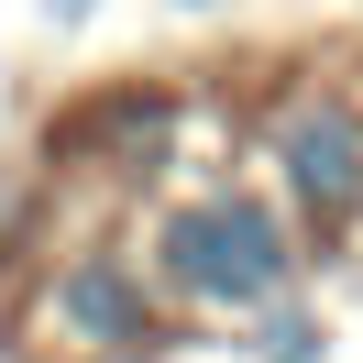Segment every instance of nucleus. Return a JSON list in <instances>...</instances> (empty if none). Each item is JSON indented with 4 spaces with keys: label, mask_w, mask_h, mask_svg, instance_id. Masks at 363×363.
<instances>
[{
    "label": "nucleus",
    "mask_w": 363,
    "mask_h": 363,
    "mask_svg": "<svg viewBox=\"0 0 363 363\" xmlns=\"http://www.w3.org/2000/svg\"><path fill=\"white\" fill-rule=\"evenodd\" d=\"M165 275L187 297H264L286 275V242H275V220L253 199H199L165 220Z\"/></svg>",
    "instance_id": "nucleus-1"
},
{
    "label": "nucleus",
    "mask_w": 363,
    "mask_h": 363,
    "mask_svg": "<svg viewBox=\"0 0 363 363\" xmlns=\"http://www.w3.org/2000/svg\"><path fill=\"white\" fill-rule=\"evenodd\" d=\"M264 363H319V330L308 319H264Z\"/></svg>",
    "instance_id": "nucleus-4"
},
{
    "label": "nucleus",
    "mask_w": 363,
    "mask_h": 363,
    "mask_svg": "<svg viewBox=\"0 0 363 363\" xmlns=\"http://www.w3.org/2000/svg\"><path fill=\"white\" fill-rule=\"evenodd\" d=\"M67 319H77L89 341H143V297H133L121 264H77V275H67Z\"/></svg>",
    "instance_id": "nucleus-3"
},
{
    "label": "nucleus",
    "mask_w": 363,
    "mask_h": 363,
    "mask_svg": "<svg viewBox=\"0 0 363 363\" xmlns=\"http://www.w3.org/2000/svg\"><path fill=\"white\" fill-rule=\"evenodd\" d=\"M275 165H286V187L319 209V220L363 209V121H352V111H330V99H308V111L275 121Z\"/></svg>",
    "instance_id": "nucleus-2"
}]
</instances>
